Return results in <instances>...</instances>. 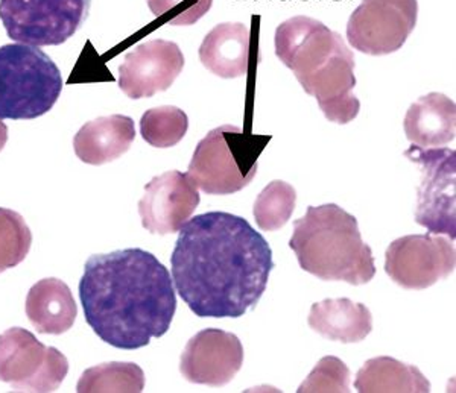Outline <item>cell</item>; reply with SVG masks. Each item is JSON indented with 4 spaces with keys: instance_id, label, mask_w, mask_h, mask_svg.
I'll list each match as a JSON object with an SVG mask.
<instances>
[{
    "instance_id": "6da1fadb",
    "label": "cell",
    "mask_w": 456,
    "mask_h": 393,
    "mask_svg": "<svg viewBox=\"0 0 456 393\" xmlns=\"http://www.w3.org/2000/svg\"><path fill=\"white\" fill-rule=\"evenodd\" d=\"M171 266L178 295L198 317L236 319L259 304L274 260L247 219L212 212L180 228Z\"/></svg>"
},
{
    "instance_id": "7a4b0ae2",
    "label": "cell",
    "mask_w": 456,
    "mask_h": 393,
    "mask_svg": "<svg viewBox=\"0 0 456 393\" xmlns=\"http://www.w3.org/2000/svg\"><path fill=\"white\" fill-rule=\"evenodd\" d=\"M79 300L94 334L128 351L165 336L176 311L169 270L139 248L92 255L79 281Z\"/></svg>"
},
{
    "instance_id": "3957f363",
    "label": "cell",
    "mask_w": 456,
    "mask_h": 393,
    "mask_svg": "<svg viewBox=\"0 0 456 393\" xmlns=\"http://www.w3.org/2000/svg\"><path fill=\"white\" fill-rule=\"evenodd\" d=\"M275 55L316 99L327 120L347 124L358 117L354 57L338 32L311 17H292L275 31Z\"/></svg>"
},
{
    "instance_id": "277c9868",
    "label": "cell",
    "mask_w": 456,
    "mask_h": 393,
    "mask_svg": "<svg viewBox=\"0 0 456 393\" xmlns=\"http://www.w3.org/2000/svg\"><path fill=\"white\" fill-rule=\"evenodd\" d=\"M289 248L300 268L322 281L369 285L376 275L373 251L359 231L358 219L337 204L307 207L294 222Z\"/></svg>"
},
{
    "instance_id": "5b68a950",
    "label": "cell",
    "mask_w": 456,
    "mask_h": 393,
    "mask_svg": "<svg viewBox=\"0 0 456 393\" xmlns=\"http://www.w3.org/2000/svg\"><path fill=\"white\" fill-rule=\"evenodd\" d=\"M271 135L247 134L234 124L210 131L193 152L186 175L208 195H233L255 180Z\"/></svg>"
},
{
    "instance_id": "8992f818",
    "label": "cell",
    "mask_w": 456,
    "mask_h": 393,
    "mask_svg": "<svg viewBox=\"0 0 456 393\" xmlns=\"http://www.w3.org/2000/svg\"><path fill=\"white\" fill-rule=\"evenodd\" d=\"M61 90V72L40 47H0V119L42 117L57 104Z\"/></svg>"
},
{
    "instance_id": "52a82bcc",
    "label": "cell",
    "mask_w": 456,
    "mask_h": 393,
    "mask_svg": "<svg viewBox=\"0 0 456 393\" xmlns=\"http://www.w3.org/2000/svg\"><path fill=\"white\" fill-rule=\"evenodd\" d=\"M92 0H0V20L11 40L60 46L87 20Z\"/></svg>"
},
{
    "instance_id": "ba28073f",
    "label": "cell",
    "mask_w": 456,
    "mask_h": 393,
    "mask_svg": "<svg viewBox=\"0 0 456 393\" xmlns=\"http://www.w3.org/2000/svg\"><path fill=\"white\" fill-rule=\"evenodd\" d=\"M404 156L421 167L415 222L456 238V154L449 148L411 146Z\"/></svg>"
},
{
    "instance_id": "9c48e42d",
    "label": "cell",
    "mask_w": 456,
    "mask_h": 393,
    "mask_svg": "<svg viewBox=\"0 0 456 393\" xmlns=\"http://www.w3.org/2000/svg\"><path fill=\"white\" fill-rule=\"evenodd\" d=\"M69 373L66 356L25 328L0 334V381L20 392H53Z\"/></svg>"
},
{
    "instance_id": "30bf717a",
    "label": "cell",
    "mask_w": 456,
    "mask_h": 393,
    "mask_svg": "<svg viewBox=\"0 0 456 393\" xmlns=\"http://www.w3.org/2000/svg\"><path fill=\"white\" fill-rule=\"evenodd\" d=\"M417 17V0H362L348 19V43L373 57L397 52L414 31Z\"/></svg>"
},
{
    "instance_id": "8fae6325",
    "label": "cell",
    "mask_w": 456,
    "mask_h": 393,
    "mask_svg": "<svg viewBox=\"0 0 456 393\" xmlns=\"http://www.w3.org/2000/svg\"><path fill=\"white\" fill-rule=\"evenodd\" d=\"M455 266V246L440 234L404 236L385 253V272L403 289H428L447 278Z\"/></svg>"
},
{
    "instance_id": "7c38bea8",
    "label": "cell",
    "mask_w": 456,
    "mask_h": 393,
    "mask_svg": "<svg viewBox=\"0 0 456 393\" xmlns=\"http://www.w3.org/2000/svg\"><path fill=\"white\" fill-rule=\"evenodd\" d=\"M244 365V347L233 333L208 328L187 341L180 373L189 383L223 388Z\"/></svg>"
},
{
    "instance_id": "4fadbf2b",
    "label": "cell",
    "mask_w": 456,
    "mask_h": 393,
    "mask_svg": "<svg viewBox=\"0 0 456 393\" xmlns=\"http://www.w3.org/2000/svg\"><path fill=\"white\" fill-rule=\"evenodd\" d=\"M184 68V55L175 43L151 40L126 53L119 66V87L130 99L152 98L167 92Z\"/></svg>"
},
{
    "instance_id": "5bb4252c",
    "label": "cell",
    "mask_w": 456,
    "mask_h": 393,
    "mask_svg": "<svg viewBox=\"0 0 456 393\" xmlns=\"http://www.w3.org/2000/svg\"><path fill=\"white\" fill-rule=\"evenodd\" d=\"M201 196L198 187L182 172H165L152 178L139 201L142 227L151 234L167 236L180 231L191 219Z\"/></svg>"
},
{
    "instance_id": "9a60e30c",
    "label": "cell",
    "mask_w": 456,
    "mask_h": 393,
    "mask_svg": "<svg viewBox=\"0 0 456 393\" xmlns=\"http://www.w3.org/2000/svg\"><path fill=\"white\" fill-rule=\"evenodd\" d=\"M134 139V120L113 114L84 124L73 139V148L83 163L101 166L128 152Z\"/></svg>"
},
{
    "instance_id": "2e32d148",
    "label": "cell",
    "mask_w": 456,
    "mask_h": 393,
    "mask_svg": "<svg viewBox=\"0 0 456 393\" xmlns=\"http://www.w3.org/2000/svg\"><path fill=\"white\" fill-rule=\"evenodd\" d=\"M251 28L223 23L208 32L200 46V61L219 78H242L248 73Z\"/></svg>"
},
{
    "instance_id": "e0dca14e",
    "label": "cell",
    "mask_w": 456,
    "mask_h": 393,
    "mask_svg": "<svg viewBox=\"0 0 456 393\" xmlns=\"http://www.w3.org/2000/svg\"><path fill=\"white\" fill-rule=\"evenodd\" d=\"M406 139L420 148H441L455 140L456 105L446 94L429 93L411 105L403 122Z\"/></svg>"
},
{
    "instance_id": "ac0fdd59",
    "label": "cell",
    "mask_w": 456,
    "mask_h": 393,
    "mask_svg": "<svg viewBox=\"0 0 456 393\" xmlns=\"http://www.w3.org/2000/svg\"><path fill=\"white\" fill-rule=\"evenodd\" d=\"M307 324L327 341L341 343H359L373 332V316L369 307L348 298L315 302Z\"/></svg>"
},
{
    "instance_id": "d6986e66",
    "label": "cell",
    "mask_w": 456,
    "mask_h": 393,
    "mask_svg": "<svg viewBox=\"0 0 456 393\" xmlns=\"http://www.w3.org/2000/svg\"><path fill=\"white\" fill-rule=\"evenodd\" d=\"M27 316L40 334L60 336L72 328L78 307L64 281L45 278L37 281L28 293Z\"/></svg>"
},
{
    "instance_id": "ffe728a7",
    "label": "cell",
    "mask_w": 456,
    "mask_h": 393,
    "mask_svg": "<svg viewBox=\"0 0 456 393\" xmlns=\"http://www.w3.org/2000/svg\"><path fill=\"white\" fill-rule=\"evenodd\" d=\"M354 388L361 393L430 392L429 380L419 367L387 356L367 360L356 373Z\"/></svg>"
},
{
    "instance_id": "44dd1931",
    "label": "cell",
    "mask_w": 456,
    "mask_h": 393,
    "mask_svg": "<svg viewBox=\"0 0 456 393\" xmlns=\"http://www.w3.org/2000/svg\"><path fill=\"white\" fill-rule=\"evenodd\" d=\"M145 389V373L139 365L110 362L90 367L79 378V393L130 392L141 393Z\"/></svg>"
},
{
    "instance_id": "7402d4cb",
    "label": "cell",
    "mask_w": 456,
    "mask_h": 393,
    "mask_svg": "<svg viewBox=\"0 0 456 393\" xmlns=\"http://www.w3.org/2000/svg\"><path fill=\"white\" fill-rule=\"evenodd\" d=\"M297 192L288 182L275 180L265 187L255 202L256 223L262 231H277L285 227L296 210Z\"/></svg>"
},
{
    "instance_id": "603a6c76",
    "label": "cell",
    "mask_w": 456,
    "mask_h": 393,
    "mask_svg": "<svg viewBox=\"0 0 456 393\" xmlns=\"http://www.w3.org/2000/svg\"><path fill=\"white\" fill-rule=\"evenodd\" d=\"M189 130V119L183 109L163 105L142 116L141 134L148 145L167 149L178 145Z\"/></svg>"
},
{
    "instance_id": "cb8c5ba5",
    "label": "cell",
    "mask_w": 456,
    "mask_h": 393,
    "mask_svg": "<svg viewBox=\"0 0 456 393\" xmlns=\"http://www.w3.org/2000/svg\"><path fill=\"white\" fill-rule=\"evenodd\" d=\"M31 245V229L23 216L10 208H0V274L27 259Z\"/></svg>"
},
{
    "instance_id": "d4e9b609",
    "label": "cell",
    "mask_w": 456,
    "mask_h": 393,
    "mask_svg": "<svg viewBox=\"0 0 456 393\" xmlns=\"http://www.w3.org/2000/svg\"><path fill=\"white\" fill-rule=\"evenodd\" d=\"M298 393L350 392V369L333 356L322 357L316 363L306 380L297 390Z\"/></svg>"
},
{
    "instance_id": "484cf974",
    "label": "cell",
    "mask_w": 456,
    "mask_h": 393,
    "mask_svg": "<svg viewBox=\"0 0 456 393\" xmlns=\"http://www.w3.org/2000/svg\"><path fill=\"white\" fill-rule=\"evenodd\" d=\"M151 12L169 27H191L206 16L213 0H146Z\"/></svg>"
},
{
    "instance_id": "4316f807",
    "label": "cell",
    "mask_w": 456,
    "mask_h": 393,
    "mask_svg": "<svg viewBox=\"0 0 456 393\" xmlns=\"http://www.w3.org/2000/svg\"><path fill=\"white\" fill-rule=\"evenodd\" d=\"M6 141H8V128H6V124L0 119V150L5 148Z\"/></svg>"
}]
</instances>
